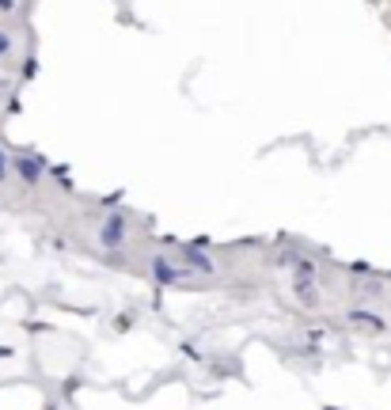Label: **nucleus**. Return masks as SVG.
<instances>
[{
    "instance_id": "1",
    "label": "nucleus",
    "mask_w": 391,
    "mask_h": 410,
    "mask_svg": "<svg viewBox=\"0 0 391 410\" xmlns=\"http://www.w3.org/2000/svg\"><path fill=\"white\" fill-rule=\"evenodd\" d=\"M0 179H4V156H0Z\"/></svg>"
}]
</instances>
